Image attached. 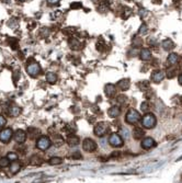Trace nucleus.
Masks as SVG:
<instances>
[{"label":"nucleus","mask_w":182,"mask_h":183,"mask_svg":"<svg viewBox=\"0 0 182 183\" xmlns=\"http://www.w3.org/2000/svg\"><path fill=\"white\" fill-rule=\"evenodd\" d=\"M69 45H70V47L73 49H78L79 46H80V44H79V42L77 41L76 38H70L69 40Z\"/></svg>","instance_id":"393cba45"},{"label":"nucleus","mask_w":182,"mask_h":183,"mask_svg":"<svg viewBox=\"0 0 182 183\" xmlns=\"http://www.w3.org/2000/svg\"><path fill=\"white\" fill-rule=\"evenodd\" d=\"M109 144L112 147H122L124 145V140H123L122 136L120 134L113 133L109 137Z\"/></svg>","instance_id":"423d86ee"},{"label":"nucleus","mask_w":182,"mask_h":183,"mask_svg":"<svg viewBox=\"0 0 182 183\" xmlns=\"http://www.w3.org/2000/svg\"><path fill=\"white\" fill-rule=\"evenodd\" d=\"M179 62V55L176 54V53H171V54H169L168 56V63L170 65H176V64Z\"/></svg>","instance_id":"4be33fe9"},{"label":"nucleus","mask_w":182,"mask_h":183,"mask_svg":"<svg viewBox=\"0 0 182 183\" xmlns=\"http://www.w3.org/2000/svg\"><path fill=\"white\" fill-rule=\"evenodd\" d=\"M126 101H127V97H126V96H123V94H121V96H117L116 102L119 104H124Z\"/></svg>","instance_id":"c756f323"},{"label":"nucleus","mask_w":182,"mask_h":183,"mask_svg":"<svg viewBox=\"0 0 182 183\" xmlns=\"http://www.w3.org/2000/svg\"><path fill=\"white\" fill-rule=\"evenodd\" d=\"M9 164H10V160H9L7 157H2V158H0V167L1 168L8 167Z\"/></svg>","instance_id":"a878e982"},{"label":"nucleus","mask_w":182,"mask_h":183,"mask_svg":"<svg viewBox=\"0 0 182 183\" xmlns=\"http://www.w3.org/2000/svg\"><path fill=\"white\" fill-rule=\"evenodd\" d=\"M147 32H148V26H147L145 23H143V24L141 25V27H139L138 34H141V35H146Z\"/></svg>","instance_id":"bb28decb"},{"label":"nucleus","mask_w":182,"mask_h":183,"mask_svg":"<svg viewBox=\"0 0 182 183\" xmlns=\"http://www.w3.org/2000/svg\"><path fill=\"white\" fill-rule=\"evenodd\" d=\"M52 145V140L49 139L47 136H41L38 137L37 140H36V147L40 149V150H46L51 147Z\"/></svg>","instance_id":"20e7f679"},{"label":"nucleus","mask_w":182,"mask_h":183,"mask_svg":"<svg viewBox=\"0 0 182 183\" xmlns=\"http://www.w3.org/2000/svg\"><path fill=\"white\" fill-rule=\"evenodd\" d=\"M139 56H141V58L143 60H149L152 58V52L148 48H143L141 51Z\"/></svg>","instance_id":"6ab92c4d"},{"label":"nucleus","mask_w":182,"mask_h":183,"mask_svg":"<svg viewBox=\"0 0 182 183\" xmlns=\"http://www.w3.org/2000/svg\"><path fill=\"white\" fill-rule=\"evenodd\" d=\"M13 136V132L11 128H3L0 131V142L3 144L10 142V139Z\"/></svg>","instance_id":"0eeeda50"},{"label":"nucleus","mask_w":182,"mask_h":183,"mask_svg":"<svg viewBox=\"0 0 182 183\" xmlns=\"http://www.w3.org/2000/svg\"><path fill=\"white\" fill-rule=\"evenodd\" d=\"M121 136L123 137H126L127 138L128 136H130V132L127 131V129H125V128H121Z\"/></svg>","instance_id":"c9c22d12"},{"label":"nucleus","mask_w":182,"mask_h":183,"mask_svg":"<svg viewBox=\"0 0 182 183\" xmlns=\"http://www.w3.org/2000/svg\"><path fill=\"white\" fill-rule=\"evenodd\" d=\"M71 8L78 9V8H81V5H80V3H73V5H71Z\"/></svg>","instance_id":"58836bf2"},{"label":"nucleus","mask_w":182,"mask_h":183,"mask_svg":"<svg viewBox=\"0 0 182 183\" xmlns=\"http://www.w3.org/2000/svg\"><path fill=\"white\" fill-rule=\"evenodd\" d=\"M161 45H162V48L165 49V51H171V49L174 48L173 41H172V40H169V38H167V40L162 41Z\"/></svg>","instance_id":"f3484780"},{"label":"nucleus","mask_w":182,"mask_h":183,"mask_svg":"<svg viewBox=\"0 0 182 183\" xmlns=\"http://www.w3.org/2000/svg\"><path fill=\"white\" fill-rule=\"evenodd\" d=\"M54 142L55 144H56V146H60L62 144V138L59 135H56V136L54 137Z\"/></svg>","instance_id":"2f4dec72"},{"label":"nucleus","mask_w":182,"mask_h":183,"mask_svg":"<svg viewBox=\"0 0 182 183\" xmlns=\"http://www.w3.org/2000/svg\"><path fill=\"white\" fill-rule=\"evenodd\" d=\"M62 162V159L59 158V157H52V158H49V160H48V164H52V166L60 164Z\"/></svg>","instance_id":"b1692460"},{"label":"nucleus","mask_w":182,"mask_h":183,"mask_svg":"<svg viewBox=\"0 0 182 183\" xmlns=\"http://www.w3.org/2000/svg\"><path fill=\"white\" fill-rule=\"evenodd\" d=\"M46 81L48 83H55L57 81V76L54 72H47L46 74Z\"/></svg>","instance_id":"5701e85b"},{"label":"nucleus","mask_w":182,"mask_h":183,"mask_svg":"<svg viewBox=\"0 0 182 183\" xmlns=\"http://www.w3.org/2000/svg\"><path fill=\"white\" fill-rule=\"evenodd\" d=\"M109 129V124L105 123V122H100V123H98L95 126V134L99 137H102L108 134Z\"/></svg>","instance_id":"39448f33"},{"label":"nucleus","mask_w":182,"mask_h":183,"mask_svg":"<svg viewBox=\"0 0 182 183\" xmlns=\"http://www.w3.org/2000/svg\"><path fill=\"white\" fill-rule=\"evenodd\" d=\"M21 169V164L16 161H12V164H10V171L12 174H16Z\"/></svg>","instance_id":"aec40b11"},{"label":"nucleus","mask_w":182,"mask_h":183,"mask_svg":"<svg viewBox=\"0 0 182 183\" xmlns=\"http://www.w3.org/2000/svg\"><path fill=\"white\" fill-rule=\"evenodd\" d=\"M8 114L10 115V116H13V118H16V116H19L20 113H21V109H20L18 105H14V104H12V105H10V107H8Z\"/></svg>","instance_id":"4468645a"},{"label":"nucleus","mask_w":182,"mask_h":183,"mask_svg":"<svg viewBox=\"0 0 182 183\" xmlns=\"http://www.w3.org/2000/svg\"><path fill=\"white\" fill-rule=\"evenodd\" d=\"M104 92H105V96L108 98H112V97H114L116 94V87L114 85H112V83H108L104 87Z\"/></svg>","instance_id":"f8f14e48"},{"label":"nucleus","mask_w":182,"mask_h":183,"mask_svg":"<svg viewBox=\"0 0 182 183\" xmlns=\"http://www.w3.org/2000/svg\"><path fill=\"white\" fill-rule=\"evenodd\" d=\"M5 124H7V120H5V118L3 115L0 114V128H2Z\"/></svg>","instance_id":"f704fd0d"},{"label":"nucleus","mask_w":182,"mask_h":183,"mask_svg":"<svg viewBox=\"0 0 182 183\" xmlns=\"http://www.w3.org/2000/svg\"><path fill=\"white\" fill-rule=\"evenodd\" d=\"M27 74L30 75L31 77L35 78V77H37V76L41 75L42 68H41V66L38 65L36 62L32 60V63H30L27 66Z\"/></svg>","instance_id":"7ed1b4c3"},{"label":"nucleus","mask_w":182,"mask_h":183,"mask_svg":"<svg viewBox=\"0 0 182 183\" xmlns=\"http://www.w3.org/2000/svg\"><path fill=\"white\" fill-rule=\"evenodd\" d=\"M27 133L22 129H18L13 133V139L19 144H23V143L27 140Z\"/></svg>","instance_id":"1a4fd4ad"},{"label":"nucleus","mask_w":182,"mask_h":183,"mask_svg":"<svg viewBox=\"0 0 182 183\" xmlns=\"http://www.w3.org/2000/svg\"><path fill=\"white\" fill-rule=\"evenodd\" d=\"M141 120V116L139 114V112H137L136 110L130 109L128 110V112L125 115V122L130 125H134V124L138 123L139 121Z\"/></svg>","instance_id":"f03ea898"},{"label":"nucleus","mask_w":182,"mask_h":183,"mask_svg":"<svg viewBox=\"0 0 182 183\" xmlns=\"http://www.w3.org/2000/svg\"><path fill=\"white\" fill-rule=\"evenodd\" d=\"M178 80H179V83H180V85L182 86V74L179 76V78H178Z\"/></svg>","instance_id":"ea45409f"},{"label":"nucleus","mask_w":182,"mask_h":183,"mask_svg":"<svg viewBox=\"0 0 182 183\" xmlns=\"http://www.w3.org/2000/svg\"><path fill=\"white\" fill-rule=\"evenodd\" d=\"M177 74V70H174V69H171V70H170V69H169L168 71H167V77H168L169 79H170V78H173L174 77V75Z\"/></svg>","instance_id":"72a5a7b5"},{"label":"nucleus","mask_w":182,"mask_h":183,"mask_svg":"<svg viewBox=\"0 0 182 183\" xmlns=\"http://www.w3.org/2000/svg\"><path fill=\"white\" fill-rule=\"evenodd\" d=\"M133 44L135 45V47H139V46H141V44H143V41H141V40L139 37H134Z\"/></svg>","instance_id":"473e14b6"},{"label":"nucleus","mask_w":182,"mask_h":183,"mask_svg":"<svg viewBox=\"0 0 182 183\" xmlns=\"http://www.w3.org/2000/svg\"><path fill=\"white\" fill-rule=\"evenodd\" d=\"M31 164H34V166H38V164H41V162H42V160H41V158L38 156H32L31 157Z\"/></svg>","instance_id":"cd10ccee"},{"label":"nucleus","mask_w":182,"mask_h":183,"mask_svg":"<svg viewBox=\"0 0 182 183\" xmlns=\"http://www.w3.org/2000/svg\"><path fill=\"white\" fill-rule=\"evenodd\" d=\"M141 110H143V111H145V112L149 111V102H148V101H144L143 103H141Z\"/></svg>","instance_id":"7c9ffc66"},{"label":"nucleus","mask_w":182,"mask_h":183,"mask_svg":"<svg viewBox=\"0 0 182 183\" xmlns=\"http://www.w3.org/2000/svg\"><path fill=\"white\" fill-rule=\"evenodd\" d=\"M71 158H73V159H81L82 156H81V153H79V151H76V153H75L73 156H71Z\"/></svg>","instance_id":"e433bc0d"},{"label":"nucleus","mask_w":182,"mask_h":183,"mask_svg":"<svg viewBox=\"0 0 182 183\" xmlns=\"http://www.w3.org/2000/svg\"><path fill=\"white\" fill-rule=\"evenodd\" d=\"M141 125L145 128H154L157 124V118H156L155 114L152 113H147V114L144 115V118H141Z\"/></svg>","instance_id":"f257e3e1"},{"label":"nucleus","mask_w":182,"mask_h":183,"mask_svg":"<svg viewBox=\"0 0 182 183\" xmlns=\"http://www.w3.org/2000/svg\"><path fill=\"white\" fill-rule=\"evenodd\" d=\"M145 136V131L141 127H135L133 131V137L134 139H141Z\"/></svg>","instance_id":"dca6fc26"},{"label":"nucleus","mask_w":182,"mask_h":183,"mask_svg":"<svg viewBox=\"0 0 182 183\" xmlns=\"http://www.w3.org/2000/svg\"><path fill=\"white\" fill-rule=\"evenodd\" d=\"M165 77H166V74H165L162 70H155V71H152V80L155 82V83H159V82L162 81Z\"/></svg>","instance_id":"9b49d317"},{"label":"nucleus","mask_w":182,"mask_h":183,"mask_svg":"<svg viewBox=\"0 0 182 183\" xmlns=\"http://www.w3.org/2000/svg\"><path fill=\"white\" fill-rule=\"evenodd\" d=\"M40 133H41V131L38 128H36V127H29V128H27V135H29L31 138L37 137L38 135H40Z\"/></svg>","instance_id":"412c9836"},{"label":"nucleus","mask_w":182,"mask_h":183,"mask_svg":"<svg viewBox=\"0 0 182 183\" xmlns=\"http://www.w3.org/2000/svg\"><path fill=\"white\" fill-rule=\"evenodd\" d=\"M155 146H156V142L152 139V137H145L144 139L141 140V148L145 149V150H148V149L155 147Z\"/></svg>","instance_id":"9d476101"},{"label":"nucleus","mask_w":182,"mask_h":183,"mask_svg":"<svg viewBox=\"0 0 182 183\" xmlns=\"http://www.w3.org/2000/svg\"><path fill=\"white\" fill-rule=\"evenodd\" d=\"M66 142H67V144L70 146V147H75V146L79 145V142H80V139H79V137L76 136V135L70 134V135H68Z\"/></svg>","instance_id":"ddd939ff"},{"label":"nucleus","mask_w":182,"mask_h":183,"mask_svg":"<svg viewBox=\"0 0 182 183\" xmlns=\"http://www.w3.org/2000/svg\"><path fill=\"white\" fill-rule=\"evenodd\" d=\"M18 1H25V0H18Z\"/></svg>","instance_id":"a19ab883"},{"label":"nucleus","mask_w":182,"mask_h":183,"mask_svg":"<svg viewBox=\"0 0 182 183\" xmlns=\"http://www.w3.org/2000/svg\"><path fill=\"white\" fill-rule=\"evenodd\" d=\"M108 114H109V116L112 118H117V116L121 114L120 107H117V105H113V107H111L109 110H108Z\"/></svg>","instance_id":"2eb2a0df"},{"label":"nucleus","mask_w":182,"mask_h":183,"mask_svg":"<svg viewBox=\"0 0 182 183\" xmlns=\"http://www.w3.org/2000/svg\"><path fill=\"white\" fill-rule=\"evenodd\" d=\"M97 143L95 142L93 139L91 138H86V139L82 142V148H84V150L88 151V153H92L97 149Z\"/></svg>","instance_id":"6e6552de"},{"label":"nucleus","mask_w":182,"mask_h":183,"mask_svg":"<svg viewBox=\"0 0 182 183\" xmlns=\"http://www.w3.org/2000/svg\"><path fill=\"white\" fill-rule=\"evenodd\" d=\"M7 158H8L10 161H16V160H18V155H16V153L10 151V153H8V155H7Z\"/></svg>","instance_id":"c85d7f7f"},{"label":"nucleus","mask_w":182,"mask_h":183,"mask_svg":"<svg viewBox=\"0 0 182 183\" xmlns=\"http://www.w3.org/2000/svg\"><path fill=\"white\" fill-rule=\"evenodd\" d=\"M130 80L128 79H121L120 81L117 82V87L120 88L122 91H126L130 88Z\"/></svg>","instance_id":"a211bd4d"},{"label":"nucleus","mask_w":182,"mask_h":183,"mask_svg":"<svg viewBox=\"0 0 182 183\" xmlns=\"http://www.w3.org/2000/svg\"><path fill=\"white\" fill-rule=\"evenodd\" d=\"M60 0H47V2L49 3L51 5H57L58 2H59Z\"/></svg>","instance_id":"4c0bfd02"}]
</instances>
